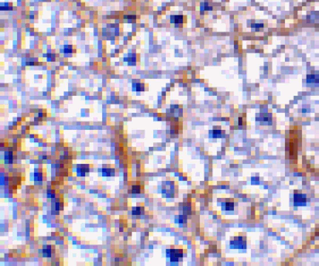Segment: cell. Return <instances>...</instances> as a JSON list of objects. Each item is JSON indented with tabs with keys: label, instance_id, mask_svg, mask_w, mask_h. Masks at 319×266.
I'll return each instance as SVG.
<instances>
[{
	"label": "cell",
	"instance_id": "9",
	"mask_svg": "<svg viewBox=\"0 0 319 266\" xmlns=\"http://www.w3.org/2000/svg\"><path fill=\"white\" fill-rule=\"evenodd\" d=\"M307 83L311 84V85H317L319 83V75H308Z\"/></svg>",
	"mask_w": 319,
	"mask_h": 266
},
{
	"label": "cell",
	"instance_id": "15",
	"mask_svg": "<svg viewBox=\"0 0 319 266\" xmlns=\"http://www.w3.org/2000/svg\"><path fill=\"white\" fill-rule=\"evenodd\" d=\"M221 135H222V131L221 129H213V130L209 131V136L213 137V138L221 137Z\"/></svg>",
	"mask_w": 319,
	"mask_h": 266
},
{
	"label": "cell",
	"instance_id": "11",
	"mask_svg": "<svg viewBox=\"0 0 319 266\" xmlns=\"http://www.w3.org/2000/svg\"><path fill=\"white\" fill-rule=\"evenodd\" d=\"M221 210L223 211H232L234 210V203L233 202H223L221 203Z\"/></svg>",
	"mask_w": 319,
	"mask_h": 266
},
{
	"label": "cell",
	"instance_id": "20",
	"mask_svg": "<svg viewBox=\"0 0 319 266\" xmlns=\"http://www.w3.org/2000/svg\"><path fill=\"white\" fill-rule=\"evenodd\" d=\"M200 9H201L202 12H203V11H211V10H213V7H212L211 5H209L208 3L205 2V3H201Z\"/></svg>",
	"mask_w": 319,
	"mask_h": 266
},
{
	"label": "cell",
	"instance_id": "6",
	"mask_svg": "<svg viewBox=\"0 0 319 266\" xmlns=\"http://www.w3.org/2000/svg\"><path fill=\"white\" fill-rule=\"evenodd\" d=\"M90 171V165L88 164H81L78 165L76 168V173L79 177H84Z\"/></svg>",
	"mask_w": 319,
	"mask_h": 266
},
{
	"label": "cell",
	"instance_id": "14",
	"mask_svg": "<svg viewBox=\"0 0 319 266\" xmlns=\"http://www.w3.org/2000/svg\"><path fill=\"white\" fill-rule=\"evenodd\" d=\"M115 175V169L112 168H102V176L103 177H113Z\"/></svg>",
	"mask_w": 319,
	"mask_h": 266
},
{
	"label": "cell",
	"instance_id": "21",
	"mask_svg": "<svg viewBox=\"0 0 319 266\" xmlns=\"http://www.w3.org/2000/svg\"><path fill=\"white\" fill-rule=\"evenodd\" d=\"M142 191V187L141 185H133L131 187V193L134 195H137L140 194Z\"/></svg>",
	"mask_w": 319,
	"mask_h": 266
},
{
	"label": "cell",
	"instance_id": "23",
	"mask_svg": "<svg viewBox=\"0 0 319 266\" xmlns=\"http://www.w3.org/2000/svg\"><path fill=\"white\" fill-rule=\"evenodd\" d=\"M56 196V192L55 190L53 189H49L47 192V198H51V199H54Z\"/></svg>",
	"mask_w": 319,
	"mask_h": 266
},
{
	"label": "cell",
	"instance_id": "13",
	"mask_svg": "<svg viewBox=\"0 0 319 266\" xmlns=\"http://www.w3.org/2000/svg\"><path fill=\"white\" fill-rule=\"evenodd\" d=\"M13 151H6L5 152V164H12L13 163Z\"/></svg>",
	"mask_w": 319,
	"mask_h": 266
},
{
	"label": "cell",
	"instance_id": "18",
	"mask_svg": "<svg viewBox=\"0 0 319 266\" xmlns=\"http://www.w3.org/2000/svg\"><path fill=\"white\" fill-rule=\"evenodd\" d=\"M145 90L144 84L140 83H133V91H142Z\"/></svg>",
	"mask_w": 319,
	"mask_h": 266
},
{
	"label": "cell",
	"instance_id": "5",
	"mask_svg": "<svg viewBox=\"0 0 319 266\" xmlns=\"http://www.w3.org/2000/svg\"><path fill=\"white\" fill-rule=\"evenodd\" d=\"M256 121L263 125H269L272 123V115L271 114H258L256 116Z\"/></svg>",
	"mask_w": 319,
	"mask_h": 266
},
{
	"label": "cell",
	"instance_id": "8",
	"mask_svg": "<svg viewBox=\"0 0 319 266\" xmlns=\"http://www.w3.org/2000/svg\"><path fill=\"white\" fill-rule=\"evenodd\" d=\"M124 60L126 61L130 65H134L135 63H136L139 60V59H138V56L136 54H133V53H130V54L127 55L126 57H125Z\"/></svg>",
	"mask_w": 319,
	"mask_h": 266
},
{
	"label": "cell",
	"instance_id": "10",
	"mask_svg": "<svg viewBox=\"0 0 319 266\" xmlns=\"http://www.w3.org/2000/svg\"><path fill=\"white\" fill-rule=\"evenodd\" d=\"M63 207H64V205H63V203L62 202H60V201H56L55 203H52V213L54 214V213H57V214H58V212L60 211H62L63 210Z\"/></svg>",
	"mask_w": 319,
	"mask_h": 266
},
{
	"label": "cell",
	"instance_id": "24",
	"mask_svg": "<svg viewBox=\"0 0 319 266\" xmlns=\"http://www.w3.org/2000/svg\"><path fill=\"white\" fill-rule=\"evenodd\" d=\"M43 179V176L41 172H35L34 173V180L35 181H41Z\"/></svg>",
	"mask_w": 319,
	"mask_h": 266
},
{
	"label": "cell",
	"instance_id": "12",
	"mask_svg": "<svg viewBox=\"0 0 319 266\" xmlns=\"http://www.w3.org/2000/svg\"><path fill=\"white\" fill-rule=\"evenodd\" d=\"M42 255L43 257H51L52 255V247L51 245H44L42 248Z\"/></svg>",
	"mask_w": 319,
	"mask_h": 266
},
{
	"label": "cell",
	"instance_id": "17",
	"mask_svg": "<svg viewBox=\"0 0 319 266\" xmlns=\"http://www.w3.org/2000/svg\"><path fill=\"white\" fill-rule=\"evenodd\" d=\"M76 51V49L73 45H66L63 49V52L65 54H71V53H74Z\"/></svg>",
	"mask_w": 319,
	"mask_h": 266
},
{
	"label": "cell",
	"instance_id": "7",
	"mask_svg": "<svg viewBox=\"0 0 319 266\" xmlns=\"http://www.w3.org/2000/svg\"><path fill=\"white\" fill-rule=\"evenodd\" d=\"M187 17L186 15H171V23L175 24H183L187 23Z\"/></svg>",
	"mask_w": 319,
	"mask_h": 266
},
{
	"label": "cell",
	"instance_id": "22",
	"mask_svg": "<svg viewBox=\"0 0 319 266\" xmlns=\"http://www.w3.org/2000/svg\"><path fill=\"white\" fill-rule=\"evenodd\" d=\"M260 181H261V179L258 176L251 177V185H259Z\"/></svg>",
	"mask_w": 319,
	"mask_h": 266
},
{
	"label": "cell",
	"instance_id": "4",
	"mask_svg": "<svg viewBox=\"0 0 319 266\" xmlns=\"http://www.w3.org/2000/svg\"><path fill=\"white\" fill-rule=\"evenodd\" d=\"M162 193L166 197H173L175 194V185L171 181L165 182L162 185Z\"/></svg>",
	"mask_w": 319,
	"mask_h": 266
},
{
	"label": "cell",
	"instance_id": "19",
	"mask_svg": "<svg viewBox=\"0 0 319 266\" xmlns=\"http://www.w3.org/2000/svg\"><path fill=\"white\" fill-rule=\"evenodd\" d=\"M142 212H144V208L142 207H134L132 209V214L134 215V216H139L141 215Z\"/></svg>",
	"mask_w": 319,
	"mask_h": 266
},
{
	"label": "cell",
	"instance_id": "16",
	"mask_svg": "<svg viewBox=\"0 0 319 266\" xmlns=\"http://www.w3.org/2000/svg\"><path fill=\"white\" fill-rule=\"evenodd\" d=\"M175 221H177L179 224L187 223V214H186V213H184V212H183V213L179 214L177 218L175 219Z\"/></svg>",
	"mask_w": 319,
	"mask_h": 266
},
{
	"label": "cell",
	"instance_id": "3",
	"mask_svg": "<svg viewBox=\"0 0 319 266\" xmlns=\"http://www.w3.org/2000/svg\"><path fill=\"white\" fill-rule=\"evenodd\" d=\"M166 255L169 258L171 263H178L183 257V250L180 249H168L166 251Z\"/></svg>",
	"mask_w": 319,
	"mask_h": 266
},
{
	"label": "cell",
	"instance_id": "26",
	"mask_svg": "<svg viewBox=\"0 0 319 266\" xmlns=\"http://www.w3.org/2000/svg\"><path fill=\"white\" fill-rule=\"evenodd\" d=\"M47 57V60L49 61H54V60H56V55L55 54H47V55H45Z\"/></svg>",
	"mask_w": 319,
	"mask_h": 266
},
{
	"label": "cell",
	"instance_id": "25",
	"mask_svg": "<svg viewBox=\"0 0 319 266\" xmlns=\"http://www.w3.org/2000/svg\"><path fill=\"white\" fill-rule=\"evenodd\" d=\"M124 19L127 20L128 23H134L135 20H136V16L135 15H125Z\"/></svg>",
	"mask_w": 319,
	"mask_h": 266
},
{
	"label": "cell",
	"instance_id": "27",
	"mask_svg": "<svg viewBox=\"0 0 319 266\" xmlns=\"http://www.w3.org/2000/svg\"><path fill=\"white\" fill-rule=\"evenodd\" d=\"M252 27H255V28H263V24L262 23H259V24H253Z\"/></svg>",
	"mask_w": 319,
	"mask_h": 266
},
{
	"label": "cell",
	"instance_id": "2",
	"mask_svg": "<svg viewBox=\"0 0 319 266\" xmlns=\"http://www.w3.org/2000/svg\"><path fill=\"white\" fill-rule=\"evenodd\" d=\"M307 195L300 192H297L293 194V205L295 207H300V206H306L307 205Z\"/></svg>",
	"mask_w": 319,
	"mask_h": 266
},
{
	"label": "cell",
	"instance_id": "1",
	"mask_svg": "<svg viewBox=\"0 0 319 266\" xmlns=\"http://www.w3.org/2000/svg\"><path fill=\"white\" fill-rule=\"evenodd\" d=\"M229 248L230 249L245 250L247 248V238H246V237L237 236V237H235L232 239H230Z\"/></svg>",
	"mask_w": 319,
	"mask_h": 266
}]
</instances>
